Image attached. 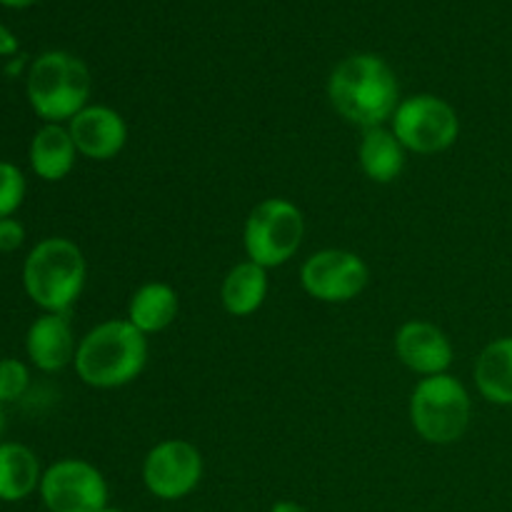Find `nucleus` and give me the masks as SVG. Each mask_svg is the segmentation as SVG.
<instances>
[{"label": "nucleus", "instance_id": "1", "mask_svg": "<svg viewBox=\"0 0 512 512\" xmlns=\"http://www.w3.org/2000/svg\"><path fill=\"white\" fill-rule=\"evenodd\" d=\"M328 98L345 123L368 130L393 118L400 105V85L383 58L360 53L345 58L333 70Z\"/></svg>", "mask_w": 512, "mask_h": 512}, {"label": "nucleus", "instance_id": "2", "mask_svg": "<svg viewBox=\"0 0 512 512\" xmlns=\"http://www.w3.org/2000/svg\"><path fill=\"white\" fill-rule=\"evenodd\" d=\"M148 365V335L128 320H105L78 340L73 368L85 385L98 390L125 388Z\"/></svg>", "mask_w": 512, "mask_h": 512}, {"label": "nucleus", "instance_id": "3", "mask_svg": "<svg viewBox=\"0 0 512 512\" xmlns=\"http://www.w3.org/2000/svg\"><path fill=\"white\" fill-rule=\"evenodd\" d=\"M88 278L85 255L73 240L45 238L23 263V288L43 313H68Z\"/></svg>", "mask_w": 512, "mask_h": 512}, {"label": "nucleus", "instance_id": "4", "mask_svg": "<svg viewBox=\"0 0 512 512\" xmlns=\"http://www.w3.org/2000/svg\"><path fill=\"white\" fill-rule=\"evenodd\" d=\"M25 93L43 123H70L90 98V70L75 55L48 50L28 68Z\"/></svg>", "mask_w": 512, "mask_h": 512}, {"label": "nucleus", "instance_id": "5", "mask_svg": "<svg viewBox=\"0 0 512 512\" xmlns=\"http://www.w3.org/2000/svg\"><path fill=\"white\" fill-rule=\"evenodd\" d=\"M470 413L468 390L450 373L420 378L410 395V425L430 445L458 443L468 433Z\"/></svg>", "mask_w": 512, "mask_h": 512}, {"label": "nucleus", "instance_id": "6", "mask_svg": "<svg viewBox=\"0 0 512 512\" xmlns=\"http://www.w3.org/2000/svg\"><path fill=\"white\" fill-rule=\"evenodd\" d=\"M305 235V218L288 198H265L250 210L243 228L245 255L265 270L295 258Z\"/></svg>", "mask_w": 512, "mask_h": 512}, {"label": "nucleus", "instance_id": "7", "mask_svg": "<svg viewBox=\"0 0 512 512\" xmlns=\"http://www.w3.org/2000/svg\"><path fill=\"white\" fill-rule=\"evenodd\" d=\"M390 128L408 153L435 155L453 148L460 135V118L448 100L420 93L400 100Z\"/></svg>", "mask_w": 512, "mask_h": 512}, {"label": "nucleus", "instance_id": "8", "mask_svg": "<svg viewBox=\"0 0 512 512\" xmlns=\"http://www.w3.org/2000/svg\"><path fill=\"white\" fill-rule=\"evenodd\" d=\"M38 493L48 512H103L110 505L105 475L80 458L58 460L43 470Z\"/></svg>", "mask_w": 512, "mask_h": 512}, {"label": "nucleus", "instance_id": "9", "mask_svg": "<svg viewBox=\"0 0 512 512\" xmlns=\"http://www.w3.org/2000/svg\"><path fill=\"white\" fill-rule=\"evenodd\" d=\"M370 280L368 263L353 250L325 248L310 255L300 268V285L320 303H350Z\"/></svg>", "mask_w": 512, "mask_h": 512}, {"label": "nucleus", "instance_id": "10", "mask_svg": "<svg viewBox=\"0 0 512 512\" xmlns=\"http://www.w3.org/2000/svg\"><path fill=\"white\" fill-rule=\"evenodd\" d=\"M200 480H203V455L188 440H163L145 455L143 485L153 498L163 503L188 498Z\"/></svg>", "mask_w": 512, "mask_h": 512}, {"label": "nucleus", "instance_id": "11", "mask_svg": "<svg viewBox=\"0 0 512 512\" xmlns=\"http://www.w3.org/2000/svg\"><path fill=\"white\" fill-rule=\"evenodd\" d=\"M78 155L88 160H113L123 153L128 143V125L118 110L108 105H85L68 123Z\"/></svg>", "mask_w": 512, "mask_h": 512}, {"label": "nucleus", "instance_id": "12", "mask_svg": "<svg viewBox=\"0 0 512 512\" xmlns=\"http://www.w3.org/2000/svg\"><path fill=\"white\" fill-rule=\"evenodd\" d=\"M395 355L408 370L430 378L448 373L453 365V343L438 325L428 320H408L395 333Z\"/></svg>", "mask_w": 512, "mask_h": 512}, {"label": "nucleus", "instance_id": "13", "mask_svg": "<svg viewBox=\"0 0 512 512\" xmlns=\"http://www.w3.org/2000/svg\"><path fill=\"white\" fill-rule=\"evenodd\" d=\"M78 340L68 313H43L25 333V353L43 373H58L75 360Z\"/></svg>", "mask_w": 512, "mask_h": 512}, {"label": "nucleus", "instance_id": "14", "mask_svg": "<svg viewBox=\"0 0 512 512\" xmlns=\"http://www.w3.org/2000/svg\"><path fill=\"white\" fill-rule=\"evenodd\" d=\"M78 148L68 133V125L63 123H45L43 128L35 130L30 140L28 160L33 173L45 183H58L68 178L73 170Z\"/></svg>", "mask_w": 512, "mask_h": 512}, {"label": "nucleus", "instance_id": "15", "mask_svg": "<svg viewBox=\"0 0 512 512\" xmlns=\"http://www.w3.org/2000/svg\"><path fill=\"white\" fill-rule=\"evenodd\" d=\"M268 298V270L253 260L233 265L220 285V303L225 313L235 318H248L258 313Z\"/></svg>", "mask_w": 512, "mask_h": 512}, {"label": "nucleus", "instance_id": "16", "mask_svg": "<svg viewBox=\"0 0 512 512\" xmlns=\"http://www.w3.org/2000/svg\"><path fill=\"white\" fill-rule=\"evenodd\" d=\"M405 153L408 150L403 148L393 128L378 125V128L363 130V138H360L358 145V160L363 173L373 183L385 185L400 178V173L405 170Z\"/></svg>", "mask_w": 512, "mask_h": 512}, {"label": "nucleus", "instance_id": "17", "mask_svg": "<svg viewBox=\"0 0 512 512\" xmlns=\"http://www.w3.org/2000/svg\"><path fill=\"white\" fill-rule=\"evenodd\" d=\"M43 470L28 445L0 443V503H20L40 488Z\"/></svg>", "mask_w": 512, "mask_h": 512}, {"label": "nucleus", "instance_id": "18", "mask_svg": "<svg viewBox=\"0 0 512 512\" xmlns=\"http://www.w3.org/2000/svg\"><path fill=\"white\" fill-rule=\"evenodd\" d=\"M180 313L178 293L168 283H145L133 293L128 303V323L143 335L163 333L175 323Z\"/></svg>", "mask_w": 512, "mask_h": 512}, {"label": "nucleus", "instance_id": "19", "mask_svg": "<svg viewBox=\"0 0 512 512\" xmlns=\"http://www.w3.org/2000/svg\"><path fill=\"white\" fill-rule=\"evenodd\" d=\"M475 385L493 405H512V338L485 345L475 363Z\"/></svg>", "mask_w": 512, "mask_h": 512}, {"label": "nucleus", "instance_id": "20", "mask_svg": "<svg viewBox=\"0 0 512 512\" xmlns=\"http://www.w3.org/2000/svg\"><path fill=\"white\" fill-rule=\"evenodd\" d=\"M25 190H28V183H25L23 170L15 163L0 160V218H13L15 210L23 205Z\"/></svg>", "mask_w": 512, "mask_h": 512}, {"label": "nucleus", "instance_id": "21", "mask_svg": "<svg viewBox=\"0 0 512 512\" xmlns=\"http://www.w3.org/2000/svg\"><path fill=\"white\" fill-rule=\"evenodd\" d=\"M30 385V370L18 358H0V405L15 403Z\"/></svg>", "mask_w": 512, "mask_h": 512}, {"label": "nucleus", "instance_id": "22", "mask_svg": "<svg viewBox=\"0 0 512 512\" xmlns=\"http://www.w3.org/2000/svg\"><path fill=\"white\" fill-rule=\"evenodd\" d=\"M25 243V228L15 218H0V253H13Z\"/></svg>", "mask_w": 512, "mask_h": 512}, {"label": "nucleus", "instance_id": "23", "mask_svg": "<svg viewBox=\"0 0 512 512\" xmlns=\"http://www.w3.org/2000/svg\"><path fill=\"white\" fill-rule=\"evenodd\" d=\"M15 53H18V38L5 25H0V55L3 58H13Z\"/></svg>", "mask_w": 512, "mask_h": 512}, {"label": "nucleus", "instance_id": "24", "mask_svg": "<svg viewBox=\"0 0 512 512\" xmlns=\"http://www.w3.org/2000/svg\"><path fill=\"white\" fill-rule=\"evenodd\" d=\"M270 512H308V508L295 500H278V503L270 505Z\"/></svg>", "mask_w": 512, "mask_h": 512}, {"label": "nucleus", "instance_id": "25", "mask_svg": "<svg viewBox=\"0 0 512 512\" xmlns=\"http://www.w3.org/2000/svg\"><path fill=\"white\" fill-rule=\"evenodd\" d=\"M3 5H8V8H28V5H33L35 0H0Z\"/></svg>", "mask_w": 512, "mask_h": 512}, {"label": "nucleus", "instance_id": "26", "mask_svg": "<svg viewBox=\"0 0 512 512\" xmlns=\"http://www.w3.org/2000/svg\"><path fill=\"white\" fill-rule=\"evenodd\" d=\"M3 430H5V413H3V405H0V438H3Z\"/></svg>", "mask_w": 512, "mask_h": 512}, {"label": "nucleus", "instance_id": "27", "mask_svg": "<svg viewBox=\"0 0 512 512\" xmlns=\"http://www.w3.org/2000/svg\"><path fill=\"white\" fill-rule=\"evenodd\" d=\"M103 512H128V510H123V508H113V505H108V508H105Z\"/></svg>", "mask_w": 512, "mask_h": 512}]
</instances>
